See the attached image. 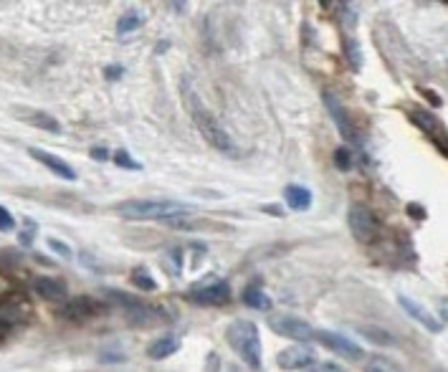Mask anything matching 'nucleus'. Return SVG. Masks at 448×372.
Instances as JSON below:
<instances>
[{
    "instance_id": "nucleus-1",
    "label": "nucleus",
    "mask_w": 448,
    "mask_h": 372,
    "mask_svg": "<svg viewBox=\"0 0 448 372\" xmlns=\"http://www.w3.org/2000/svg\"><path fill=\"white\" fill-rule=\"evenodd\" d=\"M180 89H183V102H185V107H188V114H190V119L200 130V134L206 137L208 145L215 147L218 152L228 154V157H235V154H238V147H235V142L231 139V134L223 130V124L215 119L213 112L200 102L198 91L192 89V81L183 79V87Z\"/></svg>"
},
{
    "instance_id": "nucleus-2",
    "label": "nucleus",
    "mask_w": 448,
    "mask_h": 372,
    "mask_svg": "<svg viewBox=\"0 0 448 372\" xmlns=\"http://www.w3.org/2000/svg\"><path fill=\"white\" fill-rule=\"evenodd\" d=\"M226 339L233 347V352L251 367L261 370V335L258 327L251 319H233L226 329Z\"/></svg>"
},
{
    "instance_id": "nucleus-3",
    "label": "nucleus",
    "mask_w": 448,
    "mask_h": 372,
    "mask_svg": "<svg viewBox=\"0 0 448 372\" xmlns=\"http://www.w3.org/2000/svg\"><path fill=\"white\" fill-rule=\"evenodd\" d=\"M190 205L177 200H125L117 205V213L129 220H170L177 215H190Z\"/></svg>"
},
{
    "instance_id": "nucleus-4",
    "label": "nucleus",
    "mask_w": 448,
    "mask_h": 372,
    "mask_svg": "<svg viewBox=\"0 0 448 372\" xmlns=\"http://www.w3.org/2000/svg\"><path fill=\"white\" fill-rule=\"evenodd\" d=\"M347 223H350V231L360 243H373L380 236V220L368 205L355 203L347 213Z\"/></svg>"
},
{
    "instance_id": "nucleus-5",
    "label": "nucleus",
    "mask_w": 448,
    "mask_h": 372,
    "mask_svg": "<svg viewBox=\"0 0 448 372\" xmlns=\"http://www.w3.org/2000/svg\"><path fill=\"white\" fill-rule=\"evenodd\" d=\"M269 329H271L274 335L289 337V339H294V342H301V344L314 339L312 324H307V321L294 317V314H271L269 317Z\"/></svg>"
},
{
    "instance_id": "nucleus-6",
    "label": "nucleus",
    "mask_w": 448,
    "mask_h": 372,
    "mask_svg": "<svg viewBox=\"0 0 448 372\" xmlns=\"http://www.w3.org/2000/svg\"><path fill=\"white\" fill-rule=\"evenodd\" d=\"M322 102H324V107H327V112H330V117L334 119V124H337V130H339V134H342V139H345V142H350V145H360V132L355 130L352 119H350L347 109L342 107V102L334 96V91H332V89H324V91H322Z\"/></svg>"
},
{
    "instance_id": "nucleus-7",
    "label": "nucleus",
    "mask_w": 448,
    "mask_h": 372,
    "mask_svg": "<svg viewBox=\"0 0 448 372\" xmlns=\"http://www.w3.org/2000/svg\"><path fill=\"white\" fill-rule=\"evenodd\" d=\"M188 299L192 304H200V307H223L231 301V286L226 281H206V284L192 286L188 292Z\"/></svg>"
},
{
    "instance_id": "nucleus-8",
    "label": "nucleus",
    "mask_w": 448,
    "mask_h": 372,
    "mask_svg": "<svg viewBox=\"0 0 448 372\" xmlns=\"http://www.w3.org/2000/svg\"><path fill=\"white\" fill-rule=\"evenodd\" d=\"M314 339L319 344H324L327 350L337 352L339 357H345V360H362L360 344H355L350 337L339 335V332H332V329H314Z\"/></svg>"
},
{
    "instance_id": "nucleus-9",
    "label": "nucleus",
    "mask_w": 448,
    "mask_h": 372,
    "mask_svg": "<svg viewBox=\"0 0 448 372\" xmlns=\"http://www.w3.org/2000/svg\"><path fill=\"white\" fill-rule=\"evenodd\" d=\"M104 296H107V301H109V304H117V307H122V312L129 314V319L137 321V324H150V321H152V309H150L142 299H137V296L114 292V289H107V292H104Z\"/></svg>"
},
{
    "instance_id": "nucleus-10",
    "label": "nucleus",
    "mask_w": 448,
    "mask_h": 372,
    "mask_svg": "<svg viewBox=\"0 0 448 372\" xmlns=\"http://www.w3.org/2000/svg\"><path fill=\"white\" fill-rule=\"evenodd\" d=\"M408 117H411V122L415 124L418 130H423V132L428 134V137L433 139L436 147H438V152L446 154V142H443V137H446V130H443L441 119L436 117L433 112H428V109H415V107H413V109L408 112Z\"/></svg>"
},
{
    "instance_id": "nucleus-11",
    "label": "nucleus",
    "mask_w": 448,
    "mask_h": 372,
    "mask_svg": "<svg viewBox=\"0 0 448 372\" xmlns=\"http://www.w3.org/2000/svg\"><path fill=\"white\" fill-rule=\"evenodd\" d=\"M276 365L284 367V370H289V372L309 370V367L314 365V350H312L309 344H294V347H287V350L279 352Z\"/></svg>"
},
{
    "instance_id": "nucleus-12",
    "label": "nucleus",
    "mask_w": 448,
    "mask_h": 372,
    "mask_svg": "<svg viewBox=\"0 0 448 372\" xmlns=\"http://www.w3.org/2000/svg\"><path fill=\"white\" fill-rule=\"evenodd\" d=\"M104 304H99L96 299L91 296H76V299H66L64 307H61V317L69 321H87L91 317L102 312Z\"/></svg>"
},
{
    "instance_id": "nucleus-13",
    "label": "nucleus",
    "mask_w": 448,
    "mask_h": 372,
    "mask_svg": "<svg viewBox=\"0 0 448 372\" xmlns=\"http://www.w3.org/2000/svg\"><path fill=\"white\" fill-rule=\"evenodd\" d=\"M397 304L403 307V312L411 317V319H415L420 324V327H426L431 335H441V321L433 319V314L428 312L423 304H418L415 299H411V296H405V294H397Z\"/></svg>"
},
{
    "instance_id": "nucleus-14",
    "label": "nucleus",
    "mask_w": 448,
    "mask_h": 372,
    "mask_svg": "<svg viewBox=\"0 0 448 372\" xmlns=\"http://www.w3.org/2000/svg\"><path fill=\"white\" fill-rule=\"evenodd\" d=\"M28 154L33 157V160H38L41 165H46V168L51 170L53 175H59V177H64V180H69V183H74L76 177V170L69 165V162H64V160H59V157H53V154H48V152H41V150H36V147H30L28 150Z\"/></svg>"
},
{
    "instance_id": "nucleus-15",
    "label": "nucleus",
    "mask_w": 448,
    "mask_h": 372,
    "mask_svg": "<svg viewBox=\"0 0 448 372\" xmlns=\"http://www.w3.org/2000/svg\"><path fill=\"white\" fill-rule=\"evenodd\" d=\"M33 289H36L38 296L46 301H53V304H56V301H66V284L59 281V278L38 276L36 281H33Z\"/></svg>"
},
{
    "instance_id": "nucleus-16",
    "label": "nucleus",
    "mask_w": 448,
    "mask_h": 372,
    "mask_svg": "<svg viewBox=\"0 0 448 372\" xmlns=\"http://www.w3.org/2000/svg\"><path fill=\"white\" fill-rule=\"evenodd\" d=\"M26 314H28V307L18 299H6L0 304V332H6V329L15 327V324H21L26 319Z\"/></svg>"
},
{
    "instance_id": "nucleus-17",
    "label": "nucleus",
    "mask_w": 448,
    "mask_h": 372,
    "mask_svg": "<svg viewBox=\"0 0 448 372\" xmlns=\"http://www.w3.org/2000/svg\"><path fill=\"white\" fill-rule=\"evenodd\" d=\"M284 200H287V205L292 208V211H309L312 208V190L309 188H304V185H287L284 188Z\"/></svg>"
},
{
    "instance_id": "nucleus-18",
    "label": "nucleus",
    "mask_w": 448,
    "mask_h": 372,
    "mask_svg": "<svg viewBox=\"0 0 448 372\" xmlns=\"http://www.w3.org/2000/svg\"><path fill=\"white\" fill-rule=\"evenodd\" d=\"M180 350V339L175 335H162L160 339H154L147 347V357L150 360H165L170 355H175Z\"/></svg>"
},
{
    "instance_id": "nucleus-19",
    "label": "nucleus",
    "mask_w": 448,
    "mask_h": 372,
    "mask_svg": "<svg viewBox=\"0 0 448 372\" xmlns=\"http://www.w3.org/2000/svg\"><path fill=\"white\" fill-rule=\"evenodd\" d=\"M243 304L251 309H258V312H271V307H274L271 296H269L264 289H258V286H249V289L243 292Z\"/></svg>"
},
{
    "instance_id": "nucleus-20",
    "label": "nucleus",
    "mask_w": 448,
    "mask_h": 372,
    "mask_svg": "<svg viewBox=\"0 0 448 372\" xmlns=\"http://www.w3.org/2000/svg\"><path fill=\"white\" fill-rule=\"evenodd\" d=\"M142 23H145V13H142V10H137V8H129V10L119 18L117 33H119V36H129V33H134L137 28H142Z\"/></svg>"
},
{
    "instance_id": "nucleus-21",
    "label": "nucleus",
    "mask_w": 448,
    "mask_h": 372,
    "mask_svg": "<svg viewBox=\"0 0 448 372\" xmlns=\"http://www.w3.org/2000/svg\"><path fill=\"white\" fill-rule=\"evenodd\" d=\"M360 335L368 339V342L377 344V347H390V344H395V339H393V335H388L382 327H375V324H365V327H360Z\"/></svg>"
},
{
    "instance_id": "nucleus-22",
    "label": "nucleus",
    "mask_w": 448,
    "mask_h": 372,
    "mask_svg": "<svg viewBox=\"0 0 448 372\" xmlns=\"http://www.w3.org/2000/svg\"><path fill=\"white\" fill-rule=\"evenodd\" d=\"M365 372H403V367L395 360L385 357V355H373L365 362Z\"/></svg>"
},
{
    "instance_id": "nucleus-23",
    "label": "nucleus",
    "mask_w": 448,
    "mask_h": 372,
    "mask_svg": "<svg viewBox=\"0 0 448 372\" xmlns=\"http://www.w3.org/2000/svg\"><path fill=\"white\" fill-rule=\"evenodd\" d=\"M132 284L134 289H140V292H154L157 289V281L147 274V269H137L132 274Z\"/></svg>"
},
{
    "instance_id": "nucleus-24",
    "label": "nucleus",
    "mask_w": 448,
    "mask_h": 372,
    "mask_svg": "<svg viewBox=\"0 0 448 372\" xmlns=\"http://www.w3.org/2000/svg\"><path fill=\"white\" fill-rule=\"evenodd\" d=\"M28 122L36 124V127H41V130H46V132H51V134H59L61 132V124L53 117H48V114H30Z\"/></svg>"
},
{
    "instance_id": "nucleus-25",
    "label": "nucleus",
    "mask_w": 448,
    "mask_h": 372,
    "mask_svg": "<svg viewBox=\"0 0 448 372\" xmlns=\"http://www.w3.org/2000/svg\"><path fill=\"white\" fill-rule=\"evenodd\" d=\"M345 53H347V59H350V64H352L355 71H360L362 56H360V46H357V41L347 38V41H345Z\"/></svg>"
},
{
    "instance_id": "nucleus-26",
    "label": "nucleus",
    "mask_w": 448,
    "mask_h": 372,
    "mask_svg": "<svg viewBox=\"0 0 448 372\" xmlns=\"http://www.w3.org/2000/svg\"><path fill=\"white\" fill-rule=\"evenodd\" d=\"M114 162H117L119 168H125V170H134V172H137V170H142V165L137 160H132V157H129V152H127V150H117V154H114Z\"/></svg>"
},
{
    "instance_id": "nucleus-27",
    "label": "nucleus",
    "mask_w": 448,
    "mask_h": 372,
    "mask_svg": "<svg viewBox=\"0 0 448 372\" xmlns=\"http://www.w3.org/2000/svg\"><path fill=\"white\" fill-rule=\"evenodd\" d=\"M334 165H337V170L347 172V170L352 168V152L347 147H339L337 152H334Z\"/></svg>"
},
{
    "instance_id": "nucleus-28",
    "label": "nucleus",
    "mask_w": 448,
    "mask_h": 372,
    "mask_svg": "<svg viewBox=\"0 0 448 372\" xmlns=\"http://www.w3.org/2000/svg\"><path fill=\"white\" fill-rule=\"evenodd\" d=\"M48 248H53V254H59L64 261H71V248L66 246L64 241H59V238H48Z\"/></svg>"
},
{
    "instance_id": "nucleus-29",
    "label": "nucleus",
    "mask_w": 448,
    "mask_h": 372,
    "mask_svg": "<svg viewBox=\"0 0 448 372\" xmlns=\"http://www.w3.org/2000/svg\"><path fill=\"white\" fill-rule=\"evenodd\" d=\"M15 228V220H13V215L0 205V231H13Z\"/></svg>"
},
{
    "instance_id": "nucleus-30",
    "label": "nucleus",
    "mask_w": 448,
    "mask_h": 372,
    "mask_svg": "<svg viewBox=\"0 0 448 372\" xmlns=\"http://www.w3.org/2000/svg\"><path fill=\"white\" fill-rule=\"evenodd\" d=\"M122 73H125V66H119V64H111V66L104 69V76H107L109 81H117Z\"/></svg>"
},
{
    "instance_id": "nucleus-31",
    "label": "nucleus",
    "mask_w": 448,
    "mask_h": 372,
    "mask_svg": "<svg viewBox=\"0 0 448 372\" xmlns=\"http://www.w3.org/2000/svg\"><path fill=\"white\" fill-rule=\"evenodd\" d=\"M309 372H345V370L339 365H334V362H319V365L309 367Z\"/></svg>"
},
{
    "instance_id": "nucleus-32",
    "label": "nucleus",
    "mask_w": 448,
    "mask_h": 372,
    "mask_svg": "<svg viewBox=\"0 0 448 372\" xmlns=\"http://www.w3.org/2000/svg\"><path fill=\"white\" fill-rule=\"evenodd\" d=\"M89 157L96 162H104V160H109V152H107V147H91Z\"/></svg>"
},
{
    "instance_id": "nucleus-33",
    "label": "nucleus",
    "mask_w": 448,
    "mask_h": 372,
    "mask_svg": "<svg viewBox=\"0 0 448 372\" xmlns=\"http://www.w3.org/2000/svg\"><path fill=\"white\" fill-rule=\"evenodd\" d=\"M408 213H411V215H413L415 220H426V211H423V208H420L418 203H411V205H408Z\"/></svg>"
},
{
    "instance_id": "nucleus-34",
    "label": "nucleus",
    "mask_w": 448,
    "mask_h": 372,
    "mask_svg": "<svg viewBox=\"0 0 448 372\" xmlns=\"http://www.w3.org/2000/svg\"><path fill=\"white\" fill-rule=\"evenodd\" d=\"M418 91H420V96H426V99L433 104V107H441V96H436L433 91H428V89H418Z\"/></svg>"
},
{
    "instance_id": "nucleus-35",
    "label": "nucleus",
    "mask_w": 448,
    "mask_h": 372,
    "mask_svg": "<svg viewBox=\"0 0 448 372\" xmlns=\"http://www.w3.org/2000/svg\"><path fill=\"white\" fill-rule=\"evenodd\" d=\"M30 238H33V231H28V233H23V236H21V243H26V246H28Z\"/></svg>"
}]
</instances>
